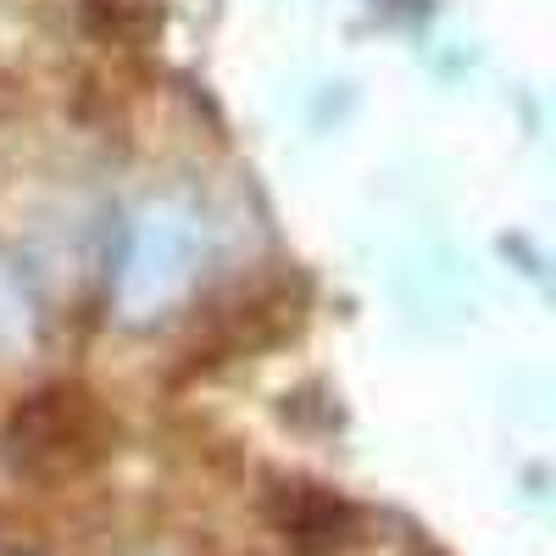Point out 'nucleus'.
Returning <instances> with one entry per match:
<instances>
[{
  "instance_id": "nucleus-3",
  "label": "nucleus",
  "mask_w": 556,
  "mask_h": 556,
  "mask_svg": "<svg viewBox=\"0 0 556 556\" xmlns=\"http://www.w3.org/2000/svg\"><path fill=\"white\" fill-rule=\"evenodd\" d=\"M84 23L112 39H139L162 28V7L156 0H84Z\"/></svg>"
},
{
  "instance_id": "nucleus-1",
  "label": "nucleus",
  "mask_w": 556,
  "mask_h": 556,
  "mask_svg": "<svg viewBox=\"0 0 556 556\" xmlns=\"http://www.w3.org/2000/svg\"><path fill=\"white\" fill-rule=\"evenodd\" d=\"M101 440H106V417L96 395L78 384H51L28 395L7 424V445L28 468H45V462L51 468H78V462L101 451Z\"/></svg>"
},
{
  "instance_id": "nucleus-2",
  "label": "nucleus",
  "mask_w": 556,
  "mask_h": 556,
  "mask_svg": "<svg viewBox=\"0 0 556 556\" xmlns=\"http://www.w3.org/2000/svg\"><path fill=\"white\" fill-rule=\"evenodd\" d=\"M285 529L301 545H334L351 529V506L317 484H285Z\"/></svg>"
}]
</instances>
